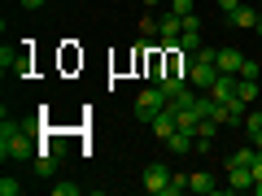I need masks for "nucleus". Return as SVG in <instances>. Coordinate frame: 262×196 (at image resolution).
Listing matches in <instances>:
<instances>
[{
	"instance_id": "f257e3e1",
	"label": "nucleus",
	"mask_w": 262,
	"mask_h": 196,
	"mask_svg": "<svg viewBox=\"0 0 262 196\" xmlns=\"http://www.w3.org/2000/svg\"><path fill=\"white\" fill-rule=\"evenodd\" d=\"M35 122H13V118H5L0 122V157L5 161H27V157H35Z\"/></svg>"
},
{
	"instance_id": "f03ea898",
	"label": "nucleus",
	"mask_w": 262,
	"mask_h": 196,
	"mask_svg": "<svg viewBox=\"0 0 262 196\" xmlns=\"http://www.w3.org/2000/svg\"><path fill=\"white\" fill-rule=\"evenodd\" d=\"M166 105H170V96L162 92V83H149L140 96H136V118H140V122H153Z\"/></svg>"
},
{
	"instance_id": "7ed1b4c3",
	"label": "nucleus",
	"mask_w": 262,
	"mask_h": 196,
	"mask_svg": "<svg viewBox=\"0 0 262 196\" xmlns=\"http://www.w3.org/2000/svg\"><path fill=\"white\" fill-rule=\"evenodd\" d=\"M219 75H223L219 65H210V61H196V57H192V65H188V83H192L196 92H210V87L219 83Z\"/></svg>"
},
{
	"instance_id": "20e7f679",
	"label": "nucleus",
	"mask_w": 262,
	"mask_h": 196,
	"mask_svg": "<svg viewBox=\"0 0 262 196\" xmlns=\"http://www.w3.org/2000/svg\"><path fill=\"white\" fill-rule=\"evenodd\" d=\"M166 183H170V170L162 166V161H149V170H144V192L166 196Z\"/></svg>"
},
{
	"instance_id": "39448f33",
	"label": "nucleus",
	"mask_w": 262,
	"mask_h": 196,
	"mask_svg": "<svg viewBox=\"0 0 262 196\" xmlns=\"http://www.w3.org/2000/svg\"><path fill=\"white\" fill-rule=\"evenodd\" d=\"M258 13H262V5L249 0V5H241L236 13H227V22H232L236 31H258Z\"/></svg>"
},
{
	"instance_id": "423d86ee",
	"label": "nucleus",
	"mask_w": 262,
	"mask_h": 196,
	"mask_svg": "<svg viewBox=\"0 0 262 196\" xmlns=\"http://www.w3.org/2000/svg\"><path fill=\"white\" fill-rule=\"evenodd\" d=\"M31 166H35L39 179H53V175H57V149H53V144H44V149L31 157Z\"/></svg>"
},
{
	"instance_id": "0eeeda50",
	"label": "nucleus",
	"mask_w": 262,
	"mask_h": 196,
	"mask_svg": "<svg viewBox=\"0 0 262 196\" xmlns=\"http://www.w3.org/2000/svg\"><path fill=\"white\" fill-rule=\"evenodd\" d=\"M149 127H153V135H158V140H162V144H166V140H170V135H175V127H179V118H175V109H170V105H166V109H162V113H158V118H153V122H149Z\"/></svg>"
},
{
	"instance_id": "6e6552de",
	"label": "nucleus",
	"mask_w": 262,
	"mask_h": 196,
	"mask_svg": "<svg viewBox=\"0 0 262 196\" xmlns=\"http://www.w3.org/2000/svg\"><path fill=\"white\" fill-rule=\"evenodd\" d=\"M170 153H196V131L192 127H175V135L166 140Z\"/></svg>"
},
{
	"instance_id": "1a4fd4ad",
	"label": "nucleus",
	"mask_w": 262,
	"mask_h": 196,
	"mask_svg": "<svg viewBox=\"0 0 262 196\" xmlns=\"http://www.w3.org/2000/svg\"><path fill=\"white\" fill-rule=\"evenodd\" d=\"M188 192L210 196V192H219V179L210 175V170H192V175H188Z\"/></svg>"
},
{
	"instance_id": "9d476101",
	"label": "nucleus",
	"mask_w": 262,
	"mask_h": 196,
	"mask_svg": "<svg viewBox=\"0 0 262 196\" xmlns=\"http://www.w3.org/2000/svg\"><path fill=\"white\" fill-rule=\"evenodd\" d=\"M179 35H184V18L166 9V13L158 18V39H179Z\"/></svg>"
},
{
	"instance_id": "9b49d317",
	"label": "nucleus",
	"mask_w": 262,
	"mask_h": 196,
	"mask_svg": "<svg viewBox=\"0 0 262 196\" xmlns=\"http://www.w3.org/2000/svg\"><path fill=\"white\" fill-rule=\"evenodd\" d=\"M223 127L219 118H201L196 122V153H210V144H214V131Z\"/></svg>"
},
{
	"instance_id": "f8f14e48",
	"label": "nucleus",
	"mask_w": 262,
	"mask_h": 196,
	"mask_svg": "<svg viewBox=\"0 0 262 196\" xmlns=\"http://www.w3.org/2000/svg\"><path fill=\"white\" fill-rule=\"evenodd\" d=\"M227 187H232V192H249L253 187V170L249 166H227Z\"/></svg>"
},
{
	"instance_id": "ddd939ff",
	"label": "nucleus",
	"mask_w": 262,
	"mask_h": 196,
	"mask_svg": "<svg viewBox=\"0 0 262 196\" xmlns=\"http://www.w3.org/2000/svg\"><path fill=\"white\" fill-rule=\"evenodd\" d=\"M236 83H241V75H219V83L210 87V96H214L219 105H227V101L236 96Z\"/></svg>"
},
{
	"instance_id": "4468645a",
	"label": "nucleus",
	"mask_w": 262,
	"mask_h": 196,
	"mask_svg": "<svg viewBox=\"0 0 262 196\" xmlns=\"http://www.w3.org/2000/svg\"><path fill=\"white\" fill-rule=\"evenodd\" d=\"M241 65H245L241 48H219V70H223V75H241Z\"/></svg>"
},
{
	"instance_id": "2eb2a0df",
	"label": "nucleus",
	"mask_w": 262,
	"mask_h": 196,
	"mask_svg": "<svg viewBox=\"0 0 262 196\" xmlns=\"http://www.w3.org/2000/svg\"><path fill=\"white\" fill-rule=\"evenodd\" d=\"M236 96H241L245 105H258L262 101V79H241V83H236Z\"/></svg>"
},
{
	"instance_id": "dca6fc26",
	"label": "nucleus",
	"mask_w": 262,
	"mask_h": 196,
	"mask_svg": "<svg viewBox=\"0 0 262 196\" xmlns=\"http://www.w3.org/2000/svg\"><path fill=\"white\" fill-rule=\"evenodd\" d=\"M249 109H253V105H245L241 96H232V101L223 105V122H245V113H249Z\"/></svg>"
},
{
	"instance_id": "f3484780",
	"label": "nucleus",
	"mask_w": 262,
	"mask_h": 196,
	"mask_svg": "<svg viewBox=\"0 0 262 196\" xmlns=\"http://www.w3.org/2000/svg\"><path fill=\"white\" fill-rule=\"evenodd\" d=\"M253 161H258V149H236L232 157H227V166H249L253 170Z\"/></svg>"
},
{
	"instance_id": "a211bd4d",
	"label": "nucleus",
	"mask_w": 262,
	"mask_h": 196,
	"mask_svg": "<svg viewBox=\"0 0 262 196\" xmlns=\"http://www.w3.org/2000/svg\"><path fill=\"white\" fill-rule=\"evenodd\" d=\"M188 192V175H170V183H166V196H184Z\"/></svg>"
},
{
	"instance_id": "6ab92c4d",
	"label": "nucleus",
	"mask_w": 262,
	"mask_h": 196,
	"mask_svg": "<svg viewBox=\"0 0 262 196\" xmlns=\"http://www.w3.org/2000/svg\"><path fill=\"white\" fill-rule=\"evenodd\" d=\"M0 196H22V183L18 179H0Z\"/></svg>"
},
{
	"instance_id": "aec40b11",
	"label": "nucleus",
	"mask_w": 262,
	"mask_h": 196,
	"mask_svg": "<svg viewBox=\"0 0 262 196\" xmlns=\"http://www.w3.org/2000/svg\"><path fill=\"white\" fill-rule=\"evenodd\" d=\"M184 35H201V18L196 13H184Z\"/></svg>"
},
{
	"instance_id": "412c9836",
	"label": "nucleus",
	"mask_w": 262,
	"mask_h": 196,
	"mask_svg": "<svg viewBox=\"0 0 262 196\" xmlns=\"http://www.w3.org/2000/svg\"><path fill=\"white\" fill-rule=\"evenodd\" d=\"M241 79H262V65H258V61H249V57H245V65H241Z\"/></svg>"
},
{
	"instance_id": "4be33fe9",
	"label": "nucleus",
	"mask_w": 262,
	"mask_h": 196,
	"mask_svg": "<svg viewBox=\"0 0 262 196\" xmlns=\"http://www.w3.org/2000/svg\"><path fill=\"white\" fill-rule=\"evenodd\" d=\"M53 196H79V183H53Z\"/></svg>"
},
{
	"instance_id": "5701e85b",
	"label": "nucleus",
	"mask_w": 262,
	"mask_h": 196,
	"mask_svg": "<svg viewBox=\"0 0 262 196\" xmlns=\"http://www.w3.org/2000/svg\"><path fill=\"white\" fill-rule=\"evenodd\" d=\"M166 5H170V13H179V18L192 13V0H166Z\"/></svg>"
},
{
	"instance_id": "b1692460",
	"label": "nucleus",
	"mask_w": 262,
	"mask_h": 196,
	"mask_svg": "<svg viewBox=\"0 0 262 196\" xmlns=\"http://www.w3.org/2000/svg\"><path fill=\"white\" fill-rule=\"evenodd\" d=\"M241 5H245V0H219V9H223V13H236Z\"/></svg>"
},
{
	"instance_id": "393cba45",
	"label": "nucleus",
	"mask_w": 262,
	"mask_h": 196,
	"mask_svg": "<svg viewBox=\"0 0 262 196\" xmlns=\"http://www.w3.org/2000/svg\"><path fill=\"white\" fill-rule=\"evenodd\" d=\"M262 179V153H258V161H253V183Z\"/></svg>"
},
{
	"instance_id": "a878e982",
	"label": "nucleus",
	"mask_w": 262,
	"mask_h": 196,
	"mask_svg": "<svg viewBox=\"0 0 262 196\" xmlns=\"http://www.w3.org/2000/svg\"><path fill=\"white\" fill-rule=\"evenodd\" d=\"M22 9H44V0H22Z\"/></svg>"
},
{
	"instance_id": "bb28decb",
	"label": "nucleus",
	"mask_w": 262,
	"mask_h": 196,
	"mask_svg": "<svg viewBox=\"0 0 262 196\" xmlns=\"http://www.w3.org/2000/svg\"><path fill=\"white\" fill-rule=\"evenodd\" d=\"M253 149H258V153H262V131H258V135H253Z\"/></svg>"
},
{
	"instance_id": "cd10ccee",
	"label": "nucleus",
	"mask_w": 262,
	"mask_h": 196,
	"mask_svg": "<svg viewBox=\"0 0 262 196\" xmlns=\"http://www.w3.org/2000/svg\"><path fill=\"white\" fill-rule=\"evenodd\" d=\"M144 5H149V9H158V5H166V0H144Z\"/></svg>"
},
{
	"instance_id": "c85d7f7f",
	"label": "nucleus",
	"mask_w": 262,
	"mask_h": 196,
	"mask_svg": "<svg viewBox=\"0 0 262 196\" xmlns=\"http://www.w3.org/2000/svg\"><path fill=\"white\" fill-rule=\"evenodd\" d=\"M253 196H262V179H258V183H253Z\"/></svg>"
},
{
	"instance_id": "c756f323",
	"label": "nucleus",
	"mask_w": 262,
	"mask_h": 196,
	"mask_svg": "<svg viewBox=\"0 0 262 196\" xmlns=\"http://www.w3.org/2000/svg\"><path fill=\"white\" fill-rule=\"evenodd\" d=\"M258 35H262V13H258Z\"/></svg>"
},
{
	"instance_id": "7c9ffc66",
	"label": "nucleus",
	"mask_w": 262,
	"mask_h": 196,
	"mask_svg": "<svg viewBox=\"0 0 262 196\" xmlns=\"http://www.w3.org/2000/svg\"><path fill=\"white\" fill-rule=\"evenodd\" d=\"M253 5H262V0H253Z\"/></svg>"
},
{
	"instance_id": "2f4dec72",
	"label": "nucleus",
	"mask_w": 262,
	"mask_h": 196,
	"mask_svg": "<svg viewBox=\"0 0 262 196\" xmlns=\"http://www.w3.org/2000/svg\"><path fill=\"white\" fill-rule=\"evenodd\" d=\"M258 109H262V101H258Z\"/></svg>"
}]
</instances>
